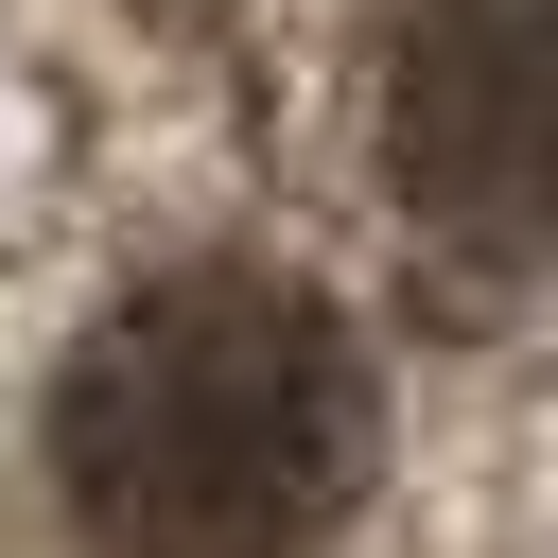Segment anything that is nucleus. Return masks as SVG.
Returning a JSON list of instances; mask_svg holds the SVG:
<instances>
[{
  "instance_id": "nucleus-1",
  "label": "nucleus",
  "mask_w": 558,
  "mask_h": 558,
  "mask_svg": "<svg viewBox=\"0 0 558 558\" xmlns=\"http://www.w3.org/2000/svg\"><path fill=\"white\" fill-rule=\"evenodd\" d=\"M52 471L105 558H314L331 506L366 488V366L331 296L262 262H192L70 349Z\"/></svg>"
},
{
  "instance_id": "nucleus-2",
  "label": "nucleus",
  "mask_w": 558,
  "mask_h": 558,
  "mask_svg": "<svg viewBox=\"0 0 558 558\" xmlns=\"http://www.w3.org/2000/svg\"><path fill=\"white\" fill-rule=\"evenodd\" d=\"M384 174L471 279L558 262V0H418L384 70Z\"/></svg>"
}]
</instances>
